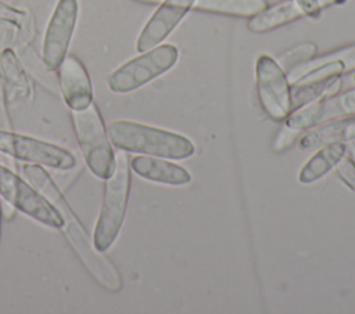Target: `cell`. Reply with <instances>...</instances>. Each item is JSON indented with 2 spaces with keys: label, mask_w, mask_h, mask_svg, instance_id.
<instances>
[{
  "label": "cell",
  "mask_w": 355,
  "mask_h": 314,
  "mask_svg": "<svg viewBox=\"0 0 355 314\" xmlns=\"http://www.w3.org/2000/svg\"><path fill=\"white\" fill-rule=\"evenodd\" d=\"M22 173L25 178L37 188L42 195L53 205V207L60 213L64 221V234L68 237L71 246L75 253L92 274V277L108 290H119L122 288V278L116 267L107 259L103 252H98L93 241H90L85 227L78 220L60 188L51 178V176L44 170L43 166L36 163L22 165Z\"/></svg>",
  "instance_id": "6da1fadb"
},
{
  "label": "cell",
  "mask_w": 355,
  "mask_h": 314,
  "mask_svg": "<svg viewBox=\"0 0 355 314\" xmlns=\"http://www.w3.org/2000/svg\"><path fill=\"white\" fill-rule=\"evenodd\" d=\"M110 141L126 152L144 154L168 159H186L196 151L190 138L132 120H115L107 127Z\"/></svg>",
  "instance_id": "7a4b0ae2"
},
{
  "label": "cell",
  "mask_w": 355,
  "mask_h": 314,
  "mask_svg": "<svg viewBox=\"0 0 355 314\" xmlns=\"http://www.w3.org/2000/svg\"><path fill=\"white\" fill-rule=\"evenodd\" d=\"M130 190V163L126 152L115 156L114 173L107 178L103 203L94 225L93 245L98 252H105L118 238L122 228Z\"/></svg>",
  "instance_id": "3957f363"
},
{
  "label": "cell",
  "mask_w": 355,
  "mask_h": 314,
  "mask_svg": "<svg viewBox=\"0 0 355 314\" xmlns=\"http://www.w3.org/2000/svg\"><path fill=\"white\" fill-rule=\"evenodd\" d=\"M72 123L85 163L96 177L107 180L115 169V154L96 104L72 111Z\"/></svg>",
  "instance_id": "277c9868"
},
{
  "label": "cell",
  "mask_w": 355,
  "mask_h": 314,
  "mask_svg": "<svg viewBox=\"0 0 355 314\" xmlns=\"http://www.w3.org/2000/svg\"><path fill=\"white\" fill-rule=\"evenodd\" d=\"M178 59L179 50L175 44H158L112 71L107 77V84L114 93L137 90L172 69Z\"/></svg>",
  "instance_id": "5b68a950"
},
{
  "label": "cell",
  "mask_w": 355,
  "mask_h": 314,
  "mask_svg": "<svg viewBox=\"0 0 355 314\" xmlns=\"http://www.w3.org/2000/svg\"><path fill=\"white\" fill-rule=\"evenodd\" d=\"M0 196L14 209L47 227L62 228L64 225L62 217L42 192L3 165H0Z\"/></svg>",
  "instance_id": "8992f818"
},
{
  "label": "cell",
  "mask_w": 355,
  "mask_h": 314,
  "mask_svg": "<svg viewBox=\"0 0 355 314\" xmlns=\"http://www.w3.org/2000/svg\"><path fill=\"white\" fill-rule=\"evenodd\" d=\"M255 84L265 113L275 120H284L291 111V84L276 58L268 54L257 58Z\"/></svg>",
  "instance_id": "52a82bcc"
},
{
  "label": "cell",
  "mask_w": 355,
  "mask_h": 314,
  "mask_svg": "<svg viewBox=\"0 0 355 314\" xmlns=\"http://www.w3.org/2000/svg\"><path fill=\"white\" fill-rule=\"evenodd\" d=\"M0 152L58 170H69L76 165L75 156L65 148L11 130H0Z\"/></svg>",
  "instance_id": "ba28073f"
},
{
  "label": "cell",
  "mask_w": 355,
  "mask_h": 314,
  "mask_svg": "<svg viewBox=\"0 0 355 314\" xmlns=\"http://www.w3.org/2000/svg\"><path fill=\"white\" fill-rule=\"evenodd\" d=\"M78 0H58L50 17L42 47L43 64L49 71L58 69L68 53L78 19Z\"/></svg>",
  "instance_id": "9c48e42d"
},
{
  "label": "cell",
  "mask_w": 355,
  "mask_h": 314,
  "mask_svg": "<svg viewBox=\"0 0 355 314\" xmlns=\"http://www.w3.org/2000/svg\"><path fill=\"white\" fill-rule=\"evenodd\" d=\"M355 115V89L341 94H333L297 108L284 119L286 126L294 130H308L311 127Z\"/></svg>",
  "instance_id": "30bf717a"
},
{
  "label": "cell",
  "mask_w": 355,
  "mask_h": 314,
  "mask_svg": "<svg viewBox=\"0 0 355 314\" xmlns=\"http://www.w3.org/2000/svg\"><path fill=\"white\" fill-rule=\"evenodd\" d=\"M194 3L196 0H164L159 3L137 37L136 50L143 53L161 44L189 14Z\"/></svg>",
  "instance_id": "8fae6325"
},
{
  "label": "cell",
  "mask_w": 355,
  "mask_h": 314,
  "mask_svg": "<svg viewBox=\"0 0 355 314\" xmlns=\"http://www.w3.org/2000/svg\"><path fill=\"white\" fill-rule=\"evenodd\" d=\"M60 89L71 111H80L93 102V89L83 64L75 55H65L58 66Z\"/></svg>",
  "instance_id": "7c38bea8"
},
{
  "label": "cell",
  "mask_w": 355,
  "mask_h": 314,
  "mask_svg": "<svg viewBox=\"0 0 355 314\" xmlns=\"http://www.w3.org/2000/svg\"><path fill=\"white\" fill-rule=\"evenodd\" d=\"M132 170L150 181L169 184V185H183L190 183L191 176L190 173L169 160H164L158 156L151 155H139L135 156L130 162Z\"/></svg>",
  "instance_id": "4fadbf2b"
},
{
  "label": "cell",
  "mask_w": 355,
  "mask_h": 314,
  "mask_svg": "<svg viewBox=\"0 0 355 314\" xmlns=\"http://www.w3.org/2000/svg\"><path fill=\"white\" fill-rule=\"evenodd\" d=\"M355 138V118H343L315 126L297 140V147L302 151H311L333 142H348Z\"/></svg>",
  "instance_id": "5bb4252c"
},
{
  "label": "cell",
  "mask_w": 355,
  "mask_h": 314,
  "mask_svg": "<svg viewBox=\"0 0 355 314\" xmlns=\"http://www.w3.org/2000/svg\"><path fill=\"white\" fill-rule=\"evenodd\" d=\"M304 15L295 0H282L270 7L266 6L262 11L250 17L247 28L254 33H263L297 21Z\"/></svg>",
  "instance_id": "9a60e30c"
},
{
  "label": "cell",
  "mask_w": 355,
  "mask_h": 314,
  "mask_svg": "<svg viewBox=\"0 0 355 314\" xmlns=\"http://www.w3.org/2000/svg\"><path fill=\"white\" fill-rule=\"evenodd\" d=\"M347 144L345 142H333L320 147L308 162L301 167L298 173V180L302 184L313 183L327 174L337 163L345 156Z\"/></svg>",
  "instance_id": "2e32d148"
},
{
  "label": "cell",
  "mask_w": 355,
  "mask_h": 314,
  "mask_svg": "<svg viewBox=\"0 0 355 314\" xmlns=\"http://www.w3.org/2000/svg\"><path fill=\"white\" fill-rule=\"evenodd\" d=\"M268 6L266 0H196L198 11L250 18Z\"/></svg>",
  "instance_id": "e0dca14e"
},
{
  "label": "cell",
  "mask_w": 355,
  "mask_h": 314,
  "mask_svg": "<svg viewBox=\"0 0 355 314\" xmlns=\"http://www.w3.org/2000/svg\"><path fill=\"white\" fill-rule=\"evenodd\" d=\"M341 87V76L329 77L302 86H291V109L301 108L324 97L336 94Z\"/></svg>",
  "instance_id": "ac0fdd59"
},
{
  "label": "cell",
  "mask_w": 355,
  "mask_h": 314,
  "mask_svg": "<svg viewBox=\"0 0 355 314\" xmlns=\"http://www.w3.org/2000/svg\"><path fill=\"white\" fill-rule=\"evenodd\" d=\"M0 71L10 87L18 90L21 94H26L29 91L24 69L14 51H11L10 48H6L0 54Z\"/></svg>",
  "instance_id": "d6986e66"
},
{
  "label": "cell",
  "mask_w": 355,
  "mask_h": 314,
  "mask_svg": "<svg viewBox=\"0 0 355 314\" xmlns=\"http://www.w3.org/2000/svg\"><path fill=\"white\" fill-rule=\"evenodd\" d=\"M316 53H318V47L315 43L304 41V43H298V44L290 47L288 50H286L284 53H282L276 61L286 72H288L294 66L313 58L316 55Z\"/></svg>",
  "instance_id": "ffe728a7"
},
{
  "label": "cell",
  "mask_w": 355,
  "mask_h": 314,
  "mask_svg": "<svg viewBox=\"0 0 355 314\" xmlns=\"http://www.w3.org/2000/svg\"><path fill=\"white\" fill-rule=\"evenodd\" d=\"M337 176L348 188L355 190V163L352 162L351 158L344 156L337 163Z\"/></svg>",
  "instance_id": "44dd1931"
},
{
  "label": "cell",
  "mask_w": 355,
  "mask_h": 314,
  "mask_svg": "<svg viewBox=\"0 0 355 314\" xmlns=\"http://www.w3.org/2000/svg\"><path fill=\"white\" fill-rule=\"evenodd\" d=\"M297 134H298V130H294V129L284 124V127L280 130L279 136L276 137L275 149L276 151H283L287 147H290L294 142V140L297 138Z\"/></svg>",
  "instance_id": "7402d4cb"
},
{
  "label": "cell",
  "mask_w": 355,
  "mask_h": 314,
  "mask_svg": "<svg viewBox=\"0 0 355 314\" xmlns=\"http://www.w3.org/2000/svg\"><path fill=\"white\" fill-rule=\"evenodd\" d=\"M0 130H11V122H10L7 104H6L4 84L1 79H0Z\"/></svg>",
  "instance_id": "603a6c76"
},
{
  "label": "cell",
  "mask_w": 355,
  "mask_h": 314,
  "mask_svg": "<svg viewBox=\"0 0 355 314\" xmlns=\"http://www.w3.org/2000/svg\"><path fill=\"white\" fill-rule=\"evenodd\" d=\"M295 1L301 7L304 14L311 18H318L322 12V8L316 0H295Z\"/></svg>",
  "instance_id": "cb8c5ba5"
},
{
  "label": "cell",
  "mask_w": 355,
  "mask_h": 314,
  "mask_svg": "<svg viewBox=\"0 0 355 314\" xmlns=\"http://www.w3.org/2000/svg\"><path fill=\"white\" fill-rule=\"evenodd\" d=\"M347 151H349V158L352 159V162L355 163V138L348 141L347 144Z\"/></svg>",
  "instance_id": "d4e9b609"
},
{
  "label": "cell",
  "mask_w": 355,
  "mask_h": 314,
  "mask_svg": "<svg viewBox=\"0 0 355 314\" xmlns=\"http://www.w3.org/2000/svg\"><path fill=\"white\" fill-rule=\"evenodd\" d=\"M316 1L319 3V6H320L322 10H323L324 7H327V6H330V4H334L333 0H316Z\"/></svg>",
  "instance_id": "484cf974"
},
{
  "label": "cell",
  "mask_w": 355,
  "mask_h": 314,
  "mask_svg": "<svg viewBox=\"0 0 355 314\" xmlns=\"http://www.w3.org/2000/svg\"><path fill=\"white\" fill-rule=\"evenodd\" d=\"M136 1H141V3H147V4H159L164 0H136Z\"/></svg>",
  "instance_id": "4316f807"
},
{
  "label": "cell",
  "mask_w": 355,
  "mask_h": 314,
  "mask_svg": "<svg viewBox=\"0 0 355 314\" xmlns=\"http://www.w3.org/2000/svg\"><path fill=\"white\" fill-rule=\"evenodd\" d=\"M334 4H344L347 0H333Z\"/></svg>",
  "instance_id": "83f0119b"
},
{
  "label": "cell",
  "mask_w": 355,
  "mask_h": 314,
  "mask_svg": "<svg viewBox=\"0 0 355 314\" xmlns=\"http://www.w3.org/2000/svg\"><path fill=\"white\" fill-rule=\"evenodd\" d=\"M354 82H355V76H354Z\"/></svg>",
  "instance_id": "f1b7e54d"
}]
</instances>
